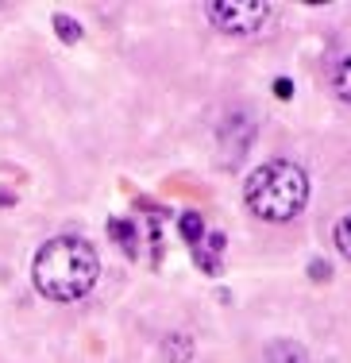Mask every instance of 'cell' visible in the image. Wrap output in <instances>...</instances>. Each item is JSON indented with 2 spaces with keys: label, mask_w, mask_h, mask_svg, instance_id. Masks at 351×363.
<instances>
[{
  "label": "cell",
  "mask_w": 351,
  "mask_h": 363,
  "mask_svg": "<svg viewBox=\"0 0 351 363\" xmlns=\"http://www.w3.org/2000/svg\"><path fill=\"white\" fill-rule=\"evenodd\" d=\"M162 352L170 356V363H190L193 359V340L190 336H166V340H162Z\"/></svg>",
  "instance_id": "5"
},
{
  "label": "cell",
  "mask_w": 351,
  "mask_h": 363,
  "mask_svg": "<svg viewBox=\"0 0 351 363\" xmlns=\"http://www.w3.org/2000/svg\"><path fill=\"white\" fill-rule=\"evenodd\" d=\"M243 197L255 217L274 220V224L294 220L305 209V201H309V174L289 159H270L251 170Z\"/></svg>",
  "instance_id": "2"
},
{
  "label": "cell",
  "mask_w": 351,
  "mask_h": 363,
  "mask_svg": "<svg viewBox=\"0 0 351 363\" xmlns=\"http://www.w3.org/2000/svg\"><path fill=\"white\" fill-rule=\"evenodd\" d=\"M54 31H58L62 43H81V23L74 20V16H66V12L54 16Z\"/></svg>",
  "instance_id": "7"
},
{
  "label": "cell",
  "mask_w": 351,
  "mask_h": 363,
  "mask_svg": "<svg viewBox=\"0 0 351 363\" xmlns=\"http://www.w3.org/2000/svg\"><path fill=\"white\" fill-rule=\"evenodd\" d=\"M201 236H205V220H201V213H182V240L185 244H201Z\"/></svg>",
  "instance_id": "8"
},
{
  "label": "cell",
  "mask_w": 351,
  "mask_h": 363,
  "mask_svg": "<svg viewBox=\"0 0 351 363\" xmlns=\"http://www.w3.org/2000/svg\"><path fill=\"white\" fill-rule=\"evenodd\" d=\"M332 244H336V252L351 263V213L332 224Z\"/></svg>",
  "instance_id": "6"
},
{
  "label": "cell",
  "mask_w": 351,
  "mask_h": 363,
  "mask_svg": "<svg viewBox=\"0 0 351 363\" xmlns=\"http://www.w3.org/2000/svg\"><path fill=\"white\" fill-rule=\"evenodd\" d=\"M274 93H278V97H294V82H289V77H278V82H274Z\"/></svg>",
  "instance_id": "12"
},
{
  "label": "cell",
  "mask_w": 351,
  "mask_h": 363,
  "mask_svg": "<svg viewBox=\"0 0 351 363\" xmlns=\"http://www.w3.org/2000/svg\"><path fill=\"white\" fill-rule=\"evenodd\" d=\"M100 259L97 247L81 236H54L39 247L31 263V282L50 301H78L97 286Z\"/></svg>",
  "instance_id": "1"
},
{
  "label": "cell",
  "mask_w": 351,
  "mask_h": 363,
  "mask_svg": "<svg viewBox=\"0 0 351 363\" xmlns=\"http://www.w3.org/2000/svg\"><path fill=\"white\" fill-rule=\"evenodd\" d=\"M270 8L263 0H212L209 4V20L228 35H251L267 23Z\"/></svg>",
  "instance_id": "3"
},
{
  "label": "cell",
  "mask_w": 351,
  "mask_h": 363,
  "mask_svg": "<svg viewBox=\"0 0 351 363\" xmlns=\"http://www.w3.org/2000/svg\"><path fill=\"white\" fill-rule=\"evenodd\" d=\"M224 244H228L224 232H212V236H209V247H212V252H224Z\"/></svg>",
  "instance_id": "13"
},
{
  "label": "cell",
  "mask_w": 351,
  "mask_h": 363,
  "mask_svg": "<svg viewBox=\"0 0 351 363\" xmlns=\"http://www.w3.org/2000/svg\"><path fill=\"white\" fill-rule=\"evenodd\" d=\"M328 263H324V259H313V267H309V279H316V282H324V279H328Z\"/></svg>",
  "instance_id": "11"
},
{
  "label": "cell",
  "mask_w": 351,
  "mask_h": 363,
  "mask_svg": "<svg viewBox=\"0 0 351 363\" xmlns=\"http://www.w3.org/2000/svg\"><path fill=\"white\" fill-rule=\"evenodd\" d=\"M336 93H340L344 101H351V58L340 66V74H336Z\"/></svg>",
  "instance_id": "10"
},
{
  "label": "cell",
  "mask_w": 351,
  "mask_h": 363,
  "mask_svg": "<svg viewBox=\"0 0 351 363\" xmlns=\"http://www.w3.org/2000/svg\"><path fill=\"white\" fill-rule=\"evenodd\" d=\"M113 236H116V244H127V247H132V244H135V224H132V220H113Z\"/></svg>",
  "instance_id": "9"
},
{
  "label": "cell",
  "mask_w": 351,
  "mask_h": 363,
  "mask_svg": "<svg viewBox=\"0 0 351 363\" xmlns=\"http://www.w3.org/2000/svg\"><path fill=\"white\" fill-rule=\"evenodd\" d=\"M267 363H309V352L297 340H274L267 348Z\"/></svg>",
  "instance_id": "4"
}]
</instances>
